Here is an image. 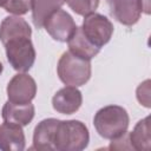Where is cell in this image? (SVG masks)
<instances>
[{"label":"cell","mask_w":151,"mask_h":151,"mask_svg":"<svg viewBox=\"0 0 151 151\" xmlns=\"http://www.w3.org/2000/svg\"><path fill=\"white\" fill-rule=\"evenodd\" d=\"M34 105L32 103L28 104H14L11 101H6L1 110V116L4 122L18 124L20 126L28 125L34 118Z\"/></svg>","instance_id":"7c38bea8"},{"label":"cell","mask_w":151,"mask_h":151,"mask_svg":"<svg viewBox=\"0 0 151 151\" xmlns=\"http://www.w3.org/2000/svg\"><path fill=\"white\" fill-rule=\"evenodd\" d=\"M130 118L127 111L119 105H107L97 111L93 125L98 134L105 139L113 140L127 132Z\"/></svg>","instance_id":"6da1fadb"},{"label":"cell","mask_w":151,"mask_h":151,"mask_svg":"<svg viewBox=\"0 0 151 151\" xmlns=\"http://www.w3.org/2000/svg\"><path fill=\"white\" fill-rule=\"evenodd\" d=\"M144 0H107L111 15L122 25L133 26L144 11Z\"/></svg>","instance_id":"ba28073f"},{"label":"cell","mask_w":151,"mask_h":151,"mask_svg":"<svg viewBox=\"0 0 151 151\" xmlns=\"http://www.w3.org/2000/svg\"><path fill=\"white\" fill-rule=\"evenodd\" d=\"M59 122L55 118H47L38 123L33 132V149L54 151V137Z\"/></svg>","instance_id":"30bf717a"},{"label":"cell","mask_w":151,"mask_h":151,"mask_svg":"<svg viewBox=\"0 0 151 151\" xmlns=\"http://www.w3.org/2000/svg\"><path fill=\"white\" fill-rule=\"evenodd\" d=\"M67 45H68V51L71 53L86 60H91L100 52V48L96 47L86 39V37L81 31V27H77L74 33L67 40Z\"/></svg>","instance_id":"5bb4252c"},{"label":"cell","mask_w":151,"mask_h":151,"mask_svg":"<svg viewBox=\"0 0 151 151\" xmlns=\"http://www.w3.org/2000/svg\"><path fill=\"white\" fill-rule=\"evenodd\" d=\"M83 104V94L74 86H65L55 92L52 98L53 109L61 114L76 113Z\"/></svg>","instance_id":"9c48e42d"},{"label":"cell","mask_w":151,"mask_h":151,"mask_svg":"<svg viewBox=\"0 0 151 151\" xmlns=\"http://www.w3.org/2000/svg\"><path fill=\"white\" fill-rule=\"evenodd\" d=\"M26 146V139L22 126L8 122L0 125V150L22 151Z\"/></svg>","instance_id":"8fae6325"},{"label":"cell","mask_w":151,"mask_h":151,"mask_svg":"<svg viewBox=\"0 0 151 151\" xmlns=\"http://www.w3.org/2000/svg\"><path fill=\"white\" fill-rule=\"evenodd\" d=\"M2 71H4V66H2V64L0 63V76H1V73H2Z\"/></svg>","instance_id":"44dd1931"},{"label":"cell","mask_w":151,"mask_h":151,"mask_svg":"<svg viewBox=\"0 0 151 151\" xmlns=\"http://www.w3.org/2000/svg\"><path fill=\"white\" fill-rule=\"evenodd\" d=\"M137 94V99L138 101L144 105L145 107H150V80H145L144 83H142L136 91Z\"/></svg>","instance_id":"d6986e66"},{"label":"cell","mask_w":151,"mask_h":151,"mask_svg":"<svg viewBox=\"0 0 151 151\" xmlns=\"http://www.w3.org/2000/svg\"><path fill=\"white\" fill-rule=\"evenodd\" d=\"M6 91L8 101L14 104H28L35 98L37 84L29 74L19 72L8 81Z\"/></svg>","instance_id":"8992f818"},{"label":"cell","mask_w":151,"mask_h":151,"mask_svg":"<svg viewBox=\"0 0 151 151\" xmlns=\"http://www.w3.org/2000/svg\"><path fill=\"white\" fill-rule=\"evenodd\" d=\"M66 4L76 14L86 17L96 12L99 6V0H66Z\"/></svg>","instance_id":"e0dca14e"},{"label":"cell","mask_w":151,"mask_h":151,"mask_svg":"<svg viewBox=\"0 0 151 151\" xmlns=\"http://www.w3.org/2000/svg\"><path fill=\"white\" fill-rule=\"evenodd\" d=\"M7 2V0H0V7H4V5Z\"/></svg>","instance_id":"ffe728a7"},{"label":"cell","mask_w":151,"mask_h":151,"mask_svg":"<svg viewBox=\"0 0 151 151\" xmlns=\"http://www.w3.org/2000/svg\"><path fill=\"white\" fill-rule=\"evenodd\" d=\"M32 29L28 22L19 15L6 17L0 24V41L5 44L7 40L17 37H31Z\"/></svg>","instance_id":"4fadbf2b"},{"label":"cell","mask_w":151,"mask_h":151,"mask_svg":"<svg viewBox=\"0 0 151 151\" xmlns=\"http://www.w3.org/2000/svg\"><path fill=\"white\" fill-rule=\"evenodd\" d=\"M150 117L140 119L133 127L131 132L127 133L130 147L138 151H149L151 146L150 136Z\"/></svg>","instance_id":"2e32d148"},{"label":"cell","mask_w":151,"mask_h":151,"mask_svg":"<svg viewBox=\"0 0 151 151\" xmlns=\"http://www.w3.org/2000/svg\"><path fill=\"white\" fill-rule=\"evenodd\" d=\"M57 73L66 86L85 85L91 78V60L77 57L70 51L64 52L58 61Z\"/></svg>","instance_id":"3957f363"},{"label":"cell","mask_w":151,"mask_h":151,"mask_svg":"<svg viewBox=\"0 0 151 151\" xmlns=\"http://www.w3.org/2000/svg\"><path fill=\"white\" fill-rule=\"evenodd\" d=\"M44 27L46 32L59 42H67L70 37L77 29V25L71 17L64 9H58L53 12L44 22Z\"/></svg>","instance_id":"52a82bcc"},{"label":"cell","mask_w":151,"mask_h":151,"mask_svg":"<svg viewBox=\"0 0 151 151\" xmlns=\"http://www.w3.org/2000/svg\"><path fill=\"white\" fill-rule=\"evenodd\" d=\"M80 27L86 39L98 48L106 45L113 34L112 22L105 15L96 12L86 15Z\"/></svg>","instance_id":"5b68a950"},{"label":"cell","mask_w":151,"mask_h":151,"mask_svg":"<svg viewBox=\"0 0 151 151\" xmlns=\"http://www.w3.org/2000/svg\"><path fill=\"white\" fill-rule=\"evenodd\" d=\"M6 57L13 70L25 73L31 70L35 61V50L31 37H17L5 44Z\"/></svg>","instance_id":"277c9868"},{"label":"cell","mask_w":151,"mask_h":151,"mask_svg":"<svg viewBox=\"0 0 151 151\" xmlns=\"http://www.w3.org/2000/svg\"><path fill=\"white\" fill-rule=\"evenodd\" d=\"M4 8L11 14L24 15L31 11V0H7Z\"/></svg>","instance_id":"ac0fdd59"},{"label":"cell","mask_w":151,"mask_h":151,"mask_svg":"<svg viewBox=\"0 0 151 151\" xmlns=\"http://www.w3.org/2000/svg\"><path fill=\"white\" fill-rule=\"evenodd\" d=\"M66 0H31L32 20L37 28H42L46 19L55 11L60 9Z\"/></svg>","instance_id":"9a60e30c"},{"label":"cell","mask_w":151,"mask_h":151,"mask_svg":"<svg viewBox=\"0 0 151 151\" xmlns=\"http://www.w3.org/2000/svg\"><path fill=\"white\" fill-rule=\"evenodd\" d=\"M90 133L87 126L76 119L60 120L54 137V150L81 151L87 147Z\"/></svg>","instance_id":"7a4b0ae2"}]
</instances>
